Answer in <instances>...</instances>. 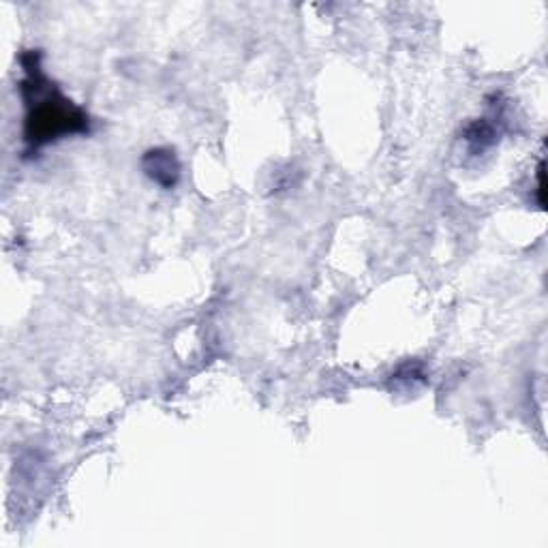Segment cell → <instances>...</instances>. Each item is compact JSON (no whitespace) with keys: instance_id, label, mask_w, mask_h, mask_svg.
Masks as SVG:
<instances>
[{"instance_id":"2","label":"cell","mask_w":548,"mask_h":548,"mask_svg":"<svg viewBox=\"0 0 548 548\" xmlns=\"http://www.w3.org/2000/svg\"><path fill=\"white\" fill-rule=\"evenodd\" d=\"M146 170L163 187H172L178 178V163L170 152H150L146 157Z\"/></svg>"},{"instance_id":"1","label":"cell","mask_w":548,"mask_h":548,"mask_svg":"<svg viewBox=\"0 0 548 548\" xmlns=\"http://www.w3.org/2000/svg\"><path fill=\"white\" fill-rule=\"evenodd\" d=\"M84 127V116L71 112L65 99H45L43 105L35 108L28 116V140L50 142L60 133H71Z\"/></svg>"}]
</instances>
